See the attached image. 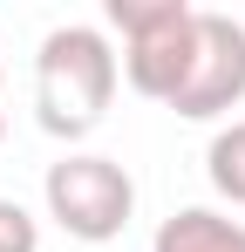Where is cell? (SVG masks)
<instances>
[{
  "instance_id": "52a82bcc",
  "label": "cell",
  "mask_w": 245,
  "mask_h": 252,
  "mask_svg": "<svg viewBox=\"0 0 245 252\" xmlns=\"http://www.w3.org/2000/svg\"><path fill=\"white\" fill-rule=\"evenodd\" d=\"M0 252H41V225L28 205H14V198H0Z\"/></svg>"
},
{
  "instance_id": "6da1fadb",
  "label": "cell",
  "mask_w": 245,
  "mask_h": 252,
  "mask_svg": "<svg viewBox=\"0 0 245 252\" xmlns=\"http://www.w3.org/2000/svg\"><path fill=\"white\" fill-rule=\"evenodd\" d=\"M116 75H122V62H116L102 28H82V21L55 28L34 55V116H41V129L61 136V143H82L89 129H102L109 102H116Z\"/></svg>"
},
{
  "instance_id": "3957f363",
  "label": "cell",
  "mask_w": 245,
  "mask_h": 252,
  "mask_svg": "<svg viewBox=\"0 0 245 252\" xmlns=\"http://www.w3.org/2000/svg\"><path fill=\"white\" fill-rule=\"evenodd\" d=\"M41 198H48V218H55L68 239L109 246V239H122V225L136 218V177H129L116 157L68 150L61 164H48Z\"/></svg>"
},
{
  "instance_id": "7a4b0ae2",
  "label": "cell",
  "mask_w": 245,
  "mask_h": 252,
  "mask_svg": "<svg viewBox=\"0 0 245 252\" xmlns=\"http://www.w3.org/2000/svg\"><path fill=\"white\" fill-rule=\"evenodd\" d=\"M109 28L122 34L116 62L129 89L150 102H170L198 55V7L191 0H109Z\"/></svg>"
},
{
  "instance_id": "5b68a950",
  "label": "cell",
  "mask_w": 245,
  "mask_h": 252,
  "mask_svg": "<svg viewBox=\"0 0 245 252\" xmlns=\"http://www.w3.org/2000/svg\"><path fill=\"white\" fill-rule=\"evenodd\" d=\"M150 252H245V225L211 211V205H184L157 225Z\"/></svg>"
},
{
  "instance_id": "8992f818",
  "label": "cell",
  "mask_w": 245,
  "mask_h": 252,
  "mask_svg": "<svg viewBox=\"0 0 245 252\" xmlns=\"http://www.w3.org/2000/svg\"><path fill=\"white\" fill-rule=\"evenodd\" d=\"M204 177H211L218 198L245 205V116H239V123H225L218 136H211V150H204Z\"/></svg>"
},
{
  "instance_id": "277c9868",
  "label": "cell",
  "mask_w": 245,
  "mask_h": 252,
  "mask_svg": "<svg viewBox=\"0 0 245 252\" xmlns=\"http://www.w3.org/2000/svg\"><path fill=\"white\" fill-rule=\"evenodd\" d=\"M239 102H245V21L198 7V55H191L184 89L170 95V109L191 123H211V116H232Z\"/></svg>"
}]
</instances>
